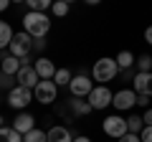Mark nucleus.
<instances>
[{
  "label": "nucleus",
  "mask_w": 152,
  "mask_h": 142,
  "mask_svg": "<svg viewBox=\"0 0 152 142\" xmlns=\"http://www.w3.org/2000/svg\"><path fill=\"white\" fill-rule=\"evenodd\" d=\"M20 66H23V61L18 59V56H13L10 51H3V53H0V71H3V74H8V76H15L18 71H20Z\"/></svg>",
  "instance_id": "nucleus-12"
},
{
  "label": "nucleus",
  "mask_w": 152,
  "mask_h": 142,
  "mask_svg": "<svg viewBox=\"0 0 152 142\" xmlns=\"http://www.w3.org/2000/svg\"><path fill=\"white\" fill-rule=\"evenodd\" d=\"M56 97H58V84L53 79H41L38 86L33 89V99L41 102V104H53Z\"/></svg>",
  "instance_id": "nucleus-4"
},
{
  "label": "nucleus",
  "mask_w": 152,
  "mask_h": 142,
  "mask_svg": "<svg viewBox=\"0 0 152 142\" xmlns=\"http://www.w3.org/2000/svg\"><path fill=\"white\" fill-rule=\"evenodd\" d=\"M142 119H145V124H150V127H152V109H145Z\"/></svg>",
  "instance_id": "nucleus-30"
},
{
  "label": "nucleus",
  "mask_w": 152,
  "mask_h": 142,
  "mask_svg": "<svg viewBox=\"0 0 152 142\" xmlns=\"http://www.w3.org/2000/svg\"><path fill=\"white\" fill-rule=\"evenodd\" d=\"M64 3H69V5H71V3H74V0H64Z\"/></svg>",
  "instance_id": "nucleus-37"
},
{
  "label": "nucleus",
  "mask_w": 152,
  "mask_h": 142,
  "mask_svg": "<svg viewBox=\"0 0 152 142\" xmlns=\"http://www.w3.org/2000/svg\"><path fill=\"white\" fill-rule=\"evenodd\" d=\"M119 74V66H117V59H109V56H104V59L94 61V69H91V76L94 81L99 84H109L114 76Z\"/></svg>",
  "instance_id": "nucleus-2"
},
{
  "label": "nucleus",
  "mask_w": 152,
  "mask_h": 142,
  "mask_svg": "<svg viewBox=\"0 0 152 142\" xmlns=\"http://www.w3.org/2000/svg\"><path fill=\"white\" fill-rule=\"evenodd\" d=\"M71 79H74V74H71L69 69H58V71H56V76H53V81L58 84V86H69Z\"/></svg>",
  "instance_id": "nucleus-23"
},
{
  "label": "nucleus",
  "mask_w": 152,
  "mask_h": 142,
  "mask_svg": "<svg viewBox=\"0 0 152 142\" xmlns=\"http://www.w3.org/2000/svg\"><path fill=\"white\" fill-rule=\"evenodd\" d=\"M0 142H23V135L13 127H0Z\"/></svg>",
  "instance_id": "nucleus-20"
},
{
  "label": "nucleus",
  "mask_w": 152,
  "mask_h": 142,
  "mask_svg": "<svg viewBox=\"0 0 152 142\" xmlns=\"http://www.w3.org/2000/svg\"><path fill=\"white\" fill-rule=\"evenodd\" d=\"M8 5H10V0H0V13H5Z\"/></svg>",
  "instance_id": "nucleus-34"
},
{
  "label": "nucleus",
  "mask_w": 152,
  "mask_h": 142,
  "mask_svg": "<svg viewBox=\"0 0 152 142\" xmlns=\"http://www.w3.org/2000/svg\"><path fill=\"white\" fill-rule=\"evenodd\" d=\"M13 130L20 132V135H28L31 130H36V117L28 114V112H20V114L13 119Z\"/></svg>",
  "instance_id": "nucleus-15"
},
{
  "label": "nucleus",
  "mask_w": 152,
  "mask_h": 142,
  "mask_svg": "<svg viewBox=\"0 0 152 142\" xmlns=\"http://www.w3.org/2000/svg\"><path fill=\"white\" fill-rule=\"evenodd\" d=\"M119 142H142L140 135H132V132H127L124 137H119Z\"/></svg>",
  "instance_id": "nucleus-28"
},
{
  "label": "nucleus",
  "mask_w": 152,
  "mask_h": 142,
  "mask_svg": "<svg viewBox=\"0 0 152 142\" xmlns=\"http://www.w3.org/2000/svg\"><path fill=\"white\" fill-rule=\"evenodd\" d=\"M134 61H137V56L134 53H129V51H119V53H117V66H119V69H134Z\"/></svg>",
  "instance_id": "nucleus-18"
},
{
  "label": "nucleus",
  "mask_w": 152,
  "mask_h": 142,
  "mask_svg": "<svg viewBox=\"0 0 152 142\" xmlns=\"http://www.w3.org/2000/svg\"><path fill=\"white\" fill-rule=\"evenodd\" d=\"M3 122H5V119H3V117H0V127H3Z\"/></svg>",
  "instance_id": "nucleus-36"
},
{
  "label": "nucleus",
  "mask_w": 152,
  "mask_h": 142,
  "mask_svg": "<svg viewBox=\"0 0 152 142\" xmlns=\"http://www.w3.org/2000/svg\"><path fill=\"white\" fill-rule=\"evenodd\" d=\"M147 102H150L147 94H137V104H140V107H145V109H147Z\"/></svg>",
  "instance_id": "nucleus-29"
},
{
  "label": "nucleus",
  "mask_w": 152,
  "mask_h": 142,
  "mask_svg": "<svg viewBox=\"0 0 152 142\" xmlns=\"http://www.w3.org/2000/svg\"><path fill=\"white\" fill-rule=\"evenodd\" d=\"M8 51H10L13 56H18V59L26 64V61H28V53L33 51V36H31V33H26V31L15 33V36H13V41H10V48H8Z\"/></svg>",
  "instance_id": "nucleus-3"
},
{
  "label": "nucleus",
  "mask_w": 152,
  "mask_h": 142,
  "mask_svg": "<svg viewBox=\"0 0 152 142\" xmlns=\"http://www.w3.org/2000/svg\"><path fill=\"white\" fill-rule=\"evenodd\" d=\"M33 66H36V71H38V76H41V79H53L56 71H58V69L53 66V61L46 59V56H38Z\"/></svg>",
  "instance_id": "nucleus-16"
},
{
  "label": "nucleus",
  "mask_w": 152,
  "mask_h": 142,
  "mask_svg": "<svg viewBox=\"0 0 152 142\" xmlns=\"http://www.w3.org/2000/svg\"><path fill=\"white\" fill-rule=\"evenodd\" d=\"M13 28H10V23L8 20H0V51H5V48H10V41H13Z\"/></svg>",
  "instance_id": "nucleus-17"
},
{
  "label": "nucleus",
  "mask_w": 152,
  "mask_h": 142,
  "mask_svg": "<svg viewBox=\"0 0 152 142\" xmlns=\"http://www.w3.org/2000/svg\"><path fill=\"white\" fill-rule=\"evenodd\" d=\"M140 140L142 142H152V127L150 124H145V130L140 132Z\"/></svg>",
  "instance_id": "nucleus-27"
},
{
  "label": "nucleus",
  "mask_w": 152,
  "mask_h": 142,
  "mask_svg": "<svg viewBox=\"0 0 152 142\" xmlns=\"http://www.w3.org/2000/svg\"><path fill=\"white\" fill-rule=\"evenodd\" d=\"M46 142H74V132L66 130L64 124H53L46 132Z\"/></svg>",
  "instance_id": "nucleus-13"
},
{
  "label": "nucleus",
  "mask_w": 152,
  "mask_h": 142,
  "mask_svg": "<svg viewBox=\"0 0 152 142\" xmlns=\"http://www.w3.org/2000/svg\"><path fill=\"white\" fill-rule=\"evenodd\" d=\"M69 10H71V5H69V3H64V0H53V5H51V13H53L56 18L69 15Z\"/></svg>",
  "instance_id": "nucleus-22"
},
{
  "label": "nucleus",
  "mask_w": 152,
  "mask_h": 142,
  "mask_svg": "<svg viewBox=\"0 0 152 142\" xmlns=\"http://www.w3.org/2000/svg\"><path fill=\"white\" fill-rule=\"evenodd\" d=\"M84 3H86V5H99L102 0H84Z\"/></svg>",
  "instance_id": "nucleus-35"
},
{
  "label": "nucleus",
  "mask_w": 152,
  "mask_h": 142,
  "mask_svg": "<svg viewBox=\"0 0 152 142\" xmlns=\"http://www.w3.org/2000/svg\"><path fill=\"white\" fill-rule=\"evenodd\" d=\"M112 99H114V94L109 91V86L107 84H99V86L91 89V94L86 97V102L91 104L94 109H107L109 104H112Z\"/></svg>",
  "instance_id": "nucleus-5"
},
{
  "label": "nucleus",
  "mask_w": 152,
  "mask_h": 142,
  "mask_svg": "<svg viewBox=\"0 0 152 142\" xmlns=\"http://www.w3.org/2000/svg\"><path fill=\"white\" fill-rule=\"evenodd\" d=\"M33 102V89H26V86H15L8 91V104L13 109H26L28 104Z\"/></svg>",
  "instance_id": "nucleus-6"
},
{
  "label": "nucleus",
  "mask_w": 152,
  "mask_h": 142,
  "mask_svg": "<svg viewBox=\"0 0 152 142\" xmlns=\"http://www.w3.org/2000/svg\"><path fill=\"white\" fill-rule=\"evenodd\" d=\"M23 142H46V132H41V130H31L28 135H23Z\"/></svg>",
  "instance_id": "nucleus-25"
},
{
  "label": "nucleus",
  "mask_w": 152,
  "mask_h": 142,
  "mask_svg": "<svg viewBox=\"0 0 152 142\" xmlns=\"http://www.w3.org/2000/svg\"><path fill=\"white\" fill-rule=\"evenodd\" d=\"M142 130H145V119H142L140 114H129V117H127V132L140 135Z\"/></svg>",
  "instance_id": "nucleus-19"
},
{
  "label": "nucleus",
  "mask_w": 152,
  "mask_h": 142,
  "mask_svg": "<svg viewBox=\"0 0 152 142\" xmlns=\"http://www.w3.org/2000/svg\"><path fill=\"white\" fill-rule=\"evenodd\" d=\"M26 5L36 13H46L51 5H53V0H26Z\"/></svg>",
  "instance_id": "nucleus-21"
},
{
  "label": "nucleus",
  "mask_w": 152,
  "mask_h": 142,
  "mask_svg": "<svg viewBox=\"0 0 152 142\" xmlns=\"http://www.w3.org/2000/svg\"><path fill=\"white\" fill-rule=\"evenodd\" d=\"M43 46H46V41H43V38H33V48H36V51H41Z\"/></svg>",
  "instance_id": "nucleus-31"
},
{
  "label": "nucleus",
  "mask_w": 152,
  "mask_h": 142,
  "mask_svg": "<svg viewBox=\"0 0 152 142\" xmlns=\"http://www.w3.org/2000/svg\"><path fill=\"white\" fill-rule=\"evenodd\" d=\"M91 89H94V81L86 74H76V76L71 79V84H69L71 97H81V99H86L89 94H91Z\"/></svg>",
  "instance_id": "nucleus-7"
},
{
  "label": "nucleus",
  "mask_w": 152,
  "mask_h": 142,
  "mask_svg": "<svg viewBox=\"0 0 152 142\" xmlns=\"http://www.w3.org/2000/svg\"><path fill=\"white\" fill-rule=\"evenodd\" d=\"M102 130H104V135L117 137V140H119V137L127 135V119H124V117H119V114H112V117H107V119H104Z\"/></svg>",
  "instance_id": "nucleus-8"
},
{
  "label": "nucleus",
  "mask_w": 152,
  "mask_h": 142,
  "mask_svg": "<svg viewBox=\"0 0 152 142\" xmlns=\"http://www.w3.org/2000/svg\"><path fill=\"white\" fill-rule=\"evenodd\" d=\"M74 142H94L91 137H86V135H81V137H74Z\"/></svg>",
  "instance_id": "nucleus-33"
},
{
  "label": "nucleus",
  "mask_w": 152,
  "mask_h": 142,
  "mask_svg": "<svg viewBox=\"0 0 152 142\" xmlns=\"http://www.w3.org/2000/svg\"><path fill=\"white\" fill-rule=\"evenodd\" d=\"M132 84H134V91L137 94H147V97H152V71H134Z\"/></svg>",
  "instance_id": "nucleus-11"
},
{
  "label": "nucleus",
  "mask_w": 152,
  "mask_h": 142,
  "mask_svg": "<svg viewBox=\"0 0 152 142\" xmlns=\"http://www.w3.org/2000/svg\"><path fill=\"white\" fill-rule=\"evenodd\" d=\"M23 31L31 33L33 38H46V33L51 31V18L46 15V13H26L23 15Z\"/></svg>",
  "instance_id": "nucleus-1"
},
{
  "label": "nucleus",
  "mask_w": 152,
  "mask_h": 142,
  "mask_svg": "<svg viewBox=\"0 0 152 142\" xmlns=\"http://www.w3.org/2000/svg\"><path fill=\"white\" fill-rule=\"evenodd\" d=\"M69 112L74 117H89L94 112V107L86 102V99H81V97H71L69 99Z\"/></svg>",
  "instance_id": "nucleus-14"
},
{
  "label": "nucleus",
  "mask_w": 152,
  "mask_h": 142,
  "mask_svg": "<svg viewBox=\"0 0 152 142\" xmlns=\"http://www.w3.org/2000/svg\"><path fill=\"white\" fill-rule=\"evenodd\" d=\"M0 86L8 89V91H10V89H15V86H13V79L8 76V74H3V71H0Z\"/></svg>",
  "instance_id": "nucleus-26"
},
{
  "label": "nucleus",
  "mask_w": 152,
  "mask_h": 142,
  "mask_svg": "<svg viewBox=\"0 0 152 142\" xmlns=\"http://www.w3.org/2000/svg\"><path fill=\"white\" fill-rule=\"evenodd\" d=\"M145 41L152 46V26H147V28H145Z\"/></svg>",
  "instance_id": "nucleus-32"
},
{
  "label": "nucleus",
  "mask_w": 152,
  "mask_h": 142,
  "mask_svg": "<svg viewBox=\"0 0 152 142\" xmlns=\"http://www.w3.org/2000/svg\"><path fill=\"white\" fill-rule=\"evenodd\" d=\"M134 69H137V71H152V56H147V53L137 56V61H134Z\"/></svg>",
  "instance_id": "nucleus-24"
},
{
  "label": "nucleus",
  "mask_w": 152,
  "mask_h": 142,
  "mask_svg": "<svg viewBox=\"0 0 152 142\" xmlns=\"http://www.w3.org/2000/svg\"><path fill=\"white\" fill-rule=\"evenodd\" d=\"M137 104V91L134 89H119V91L114 94V99H112V107L117 112H127V109H132Z\"/></svg>",
  "instance_id": "nucleus-9"
},
{
  "label": "nucleus",
  "mask_w": 152,
  "mask_h": 142,
  "mask_svg": "<svg viewBox=\"0 0 152 142\" xmlns=\"http://www.w3.org/2000/svg\"><path fill=\"white\" fill-rule=\"evenodd\" d=\"M15 81H18V86L36 89V86H38V81H41V76H38L36 66H28V64H23V66H20V71L15 74Z\"/></svg>",
  "instance_id": "nucleus-10"
}]
</instances>
